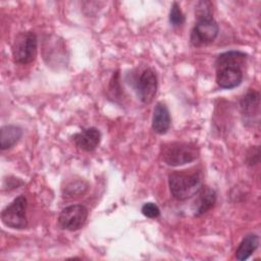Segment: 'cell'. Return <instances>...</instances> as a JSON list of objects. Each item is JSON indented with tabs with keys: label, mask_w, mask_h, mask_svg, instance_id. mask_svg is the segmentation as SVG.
<instances>
[{
	"label": "cell",
	"mask_w": 261,
	"mask_h": 261,
	"mask_svg": "<svg viewBox=\"0 0 261 261\" xmlns=\"http://www.w3.org/2000/svg\"><path fill=\"white\" fill-rule=\"evenodd\" d=\"M142 213L148 218H157L160 215V209L155 203L148 202L143 205Z\"/></svg>",
	"instance_id": "e0dca14e"
},
{
	"label": "cell",
	"mask_w": 261,
	"mask_h": 261,
	"mask_svg": "<svg viewBox=\"0 0 261 261\" xmlns=\"http://www.w3.org/2000/svg\"><path fill=\"white\" fill-rule=\"evenodd\" d=\"M87 189H88V186L83 180L71 181L66 186L65 190L63 191V194L65 195L64 197H73L76 195L84 194L87 191Z\"/></svg>",
	"instance_id": "9a60e30c"
},
{
	"label": "cell",
	"mask_w": 261,
	"mask_h": 261,
	"mask_svg": "<svg viewBox=\"0 0 261 261\" xmlns=\"http://www.w3.org/2000/svg\"><path fill=\"white\" fill-rule=\"evenodd\" d=\"M185 15L176 2H173L169 12V21L173 27L181 25L185 22Z\"/></svg>",
	"instance_id": "2e32d148"
},
{
	"label": "cell",
	"mask_w": 261,
	"mask_h": 261,
	"mask_svg": "<svg viewBox=\"0 0 261 261\" xmlns=\"http://www.w3.org/2000/svg\"><path fill=\"white\" fill-rule=\"evenodd\" d=\"M76 147L87 152L95 150L101 141V134L96 127H89L73 136Z\"/></svg>",
	"instance_id": "30bf717a"
},
{
	"label": "cell",
	"mask_w": 261,
	"mask_h": 261,
	"mask_svg": "<svg viewBox=\"0 0 261 261\" xmlns=\"http://www.w3.org/2000/svg\"><path fill=\"white\" fill-rule=\"evenodd\" d=\"M38 39L34 32L19 33L12 44L11 51L15 63L29 64L33 62L37 55Z\"/></svg>",
	"instance_id": "277c9868"
},
{
	"label": "cell",
	"mask_w": 261,
	"mask_h": 261,
	"mask_svg": "<svg viewBox=\"0 0 261 261\" xmlns=\"http://www.w3.org/2000/svg\"><path fill=\"white\" fill-rule=\"evenodd\" d=\"M170 123H171V117H170V113L167 106L162 102H158L153 111V117H152L153 130L159 135H163L169 129Z\"/></svg>",
	"instance_id": "7c38bea8"
},
{
	"label": "cell",
	"mask_w": 261,
	"mask_h": 261,
	"mask_svg": "<svg viewBox=\"0 0 261 261\" xmlns=\"http://www.w3.org/2000/svg\"><path fill=\"white\" fill-rule=\"evenodd\" d=\"M197 198L194 202V214L200 216L209 211L216 202V193L209 187H202L196 194Z\"/></svg>",
	"instance_id": "8fae6325"
},
{
	"label": "cell",
	"mask_w": 261,
	"mask_h": 261,
	"mask_svg": "<svg viewBox=\"0 0 261 261\" xmlns=\"http://www.w3.org/2000/svg\"><path fill=\"white\" fill-rule=\"evenodd\" d=\"M247 62V54L241 51H227L216 58V83L222 89L238 87L244 77L243 68Z\"/></svg>",
	"instance_id": "6da1fadb"
},
{
	"label": "cell",
	"mask_w": 261,
	"mask_h": 261,
	"mask_svg": "<svg viewBox=\"0 0 261 261\" xmlns=\"http://www.w3.org/2000/svg\"><path fill=\"white\" fill-rule=\"evenodd\" d=\"M198 21L191 32L190 41L193 46L201 47L212 43L218 35V24L212 15L197 17Z\"/></svg>",
	"instance_id": "5b68a950"
},
{
	"label": "cell",
	"mask_w": 261,
	"mask_h": 261,
	"mask_svg": "<svg viewBox=\"0 0 261 261\" xmlns=\"http://www.w3.org/2000/svg\"><path fill=\"white\" fill-rule=\"evenodd\" d=\"M88 218V209L84 205H71L62 209L58 216V223L63 229L77 230L82 228Z\"/></svg>",
	"instance_id": "ba28073f"
},
{
	"label": "cell",
	"mask_w": 261,
	"mask_h": 261,
	"mask_svg": "<svg viewBox=\"0 0 261 261\" xmlns=\"http://www.w3.org/2000/svg\"><path fill=\"white\" fill-rule=\"evenodd\" d=\"M168 185L172 197L184 201L192 198L199 192L202 188V176L197 169L174 171L169 174Z\"/></svg>",
	"instance_id": "7a4b0ae2"
},
{
	"label": "cell",
	"mask_w": 261,
	"mask_h": 261,
	"mask_svg": "<svg viewBox=\"0 0 261 261\" xmlns=\"http://www.w3.org/2000/svg\"><path fill=\"white\" fill-rule=\"evenodd\" d=\"M160 154L167 165L179 166L196 160L199 157V149L192 143L172 142L163 145Z\"/></svg>",
	"instance_id": "3957f363"
},
{
	"label": "cell",
	"mask_w": 261,
	"mask_h": 261,
	"mask_svg": "<svg viewBox=\"0 0 261 261\" xmlns=\"http://www.w3.org/2000/svg\"><path fill=\"white\" fill-rule=\"evenodd\" d=\"M258 246L259 237L257 234H248L240 243L236 251V258L240 261L247 260L256 251Z\"/></svg>",
	"instance_id": "5bb4252c"
},
{
	"label": "cell",
	"mask_w": 261,
	"mask_h": 261,
	"mask_svg": "<svg viewBox=\"0 0 261 261\" xmlns=\"http://www.w3.org/2000/svg\"><path fill=\"white\" fill-rule=\"evenodd\" d=\"M259 106H260V95L254 90H249L240 101V109L244 121L251 123L258 120L259 117Z\"/></svg>",
	"instance_id": "9c48e42d"
},
{
	"label": "cell",
	"mask_w": 261,
	"mask_h": 261,
	"mask_svg": "<svg viewBox=\"0 0 261 261\" xmlns=\"http://www.w3.org/2000/svg\"><path fill=\"white\" fill-rule=\"evenodd\" d=\"M22 130L14 124H7L1 127L0 130V147L1 150H6L13 147L21 138Z\"/></svg>",
	"instance_id": "4fadbf2b"
},
{
	"label": "cell",
	"mask_w": 261,
	"mask_h": 261,
	"mask_svg": "<svg viewBox=\"0 0 261 261\" xmlns=\"http://www.w3.org/2000/svg\"><path fill=\"white\" fill-rule=\"evenodd\" d=\"M133 86L138 98L144 104L151 103L156 95L158 87L157 75L155 71L150 67L143 69L140 74L135 77Z\"/></svg>",
	"instance_id": "52a82bcc"
},
{
	"label": "cell",
	"mask_w": 261,
	"mask_h": 261,
	"mask_svg": "<svg viewBox=\"0 0 261 261\" xmlns=\"http://www.w3.org/2000/svg\"><path fill=\"white\" fill-rule=\"evenodd\" d=\"M27 206L28 201L24 196H18L8 206H6L1 213L2 222L11 228L22 229L28 225L27 220Z\"/></svg>",
	"instance_id": "8992f818"
}]
</instances>
